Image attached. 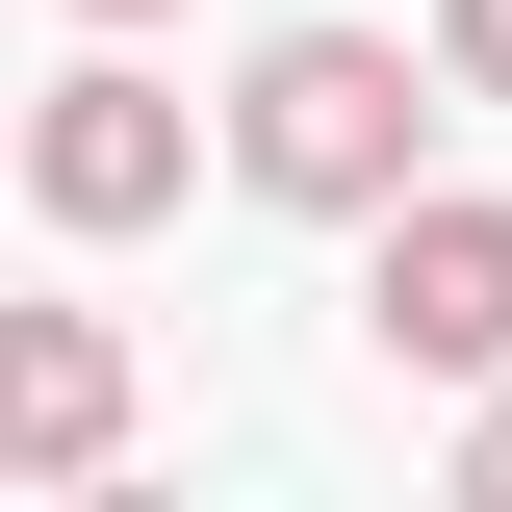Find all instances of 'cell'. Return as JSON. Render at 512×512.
I'll use <instances>...</instances> for the list:
<instances>
[{
    "mask_svg": "<svg viewBox=\"0 0 512 512\" xmlns=\"http://www.w3.org/2000/svg\"><path fill=\"white\" fill-rule=\"evenodd\" d=\"M410 128H436V77L384 52V26H282V52L231 77V180H256V205H359V231H384V205H410Z\"/></svg>",
    "mask_w": 512,
    "mask_h": 512,
    "instance_id": "cell-1",
    "label": "cell"
},
{
    "mask_svg": "<svg viewBox=\"0 0 512 512\" xmlns=\"http://www.w3.org/2000/svg\"><path fill=\"white\" fill-rule=\"evenodd\" d=\"M359 333H384L410 384H512V205H487V180H410L384 256H359Z\"/></svg>",
    "mask_w": 512,
    "mask_h": 512,
    "instance_id": "cell-2",
    "label": "cell"
},
{
    "mask_svg": "<svg viewBox=\"0 0 512 512\" xmlns=\"http://www.w3.org/2000/svg\"><path fill=\"white\" fill-rule=\"evenodd\" d=\"M180 180H205V128H180V77H128V52H77L52 103H26V205H52V231H154Z\"/></svg>",
    "mask_w": 512,
    "mask_h": 512,
    "instance_id": "cell-3",
    "label": "cell"
},
{
    "mask_svg": "<svg viewBox=\"0 0 512 512\" xmlns=\"http://www.w3.org/2000/svg\"><path fill=\"white\" fill-rule=\"evenodd\" d=\"M103 436H128L103 308H26V333H0V461H26V487H103Z\"/></svg>",
    "mask_w": 512,
    "mask_h": 512,
    "instance_id": "cell-4",
    "label": "cell"
},
{
    "mask_svg": "<svg viewBox=\"0 0 512 512\" xmlns=\"http://www.w3.org/2000/svg\"><path fill=\"white\" fill-rule=\"evenodd\" d=\"M436 77H461V103H512V0H436Z\"/></svg>",
    "mask_w": 512,
    "mask_h": 512,
    "instance_id": "cell-5",
    "label": "cell"
},
{
    "mask_svg": "<svg viewBox=\"0 0 512 512\" xmlns=\"http://www.w3.org/2000/svg\"><path fill=\"white\" fill-rule=\"evenodd\" d=\"M461 512H512V384H487V410H461Z\"/></svg>",
    "mask_w": 512,
    "mask_h": 512,
    "instance_id": "cell-6",
    "label": "cell"
},
{
    "mask_svg": "<svg viewBox=\"0 0 512 512\" xmlns=\"http://www.w3.org/2000/svg\"><path fill=\"white\" fill-rule=\"evenodd\" d=\"M77 26H154V0H77Z\"/></svg>",
    "mask_w": 512,
    "mask_h": 512,
    "instance_id": "cell-7",
    "label": "cell"
}]
</instances>
